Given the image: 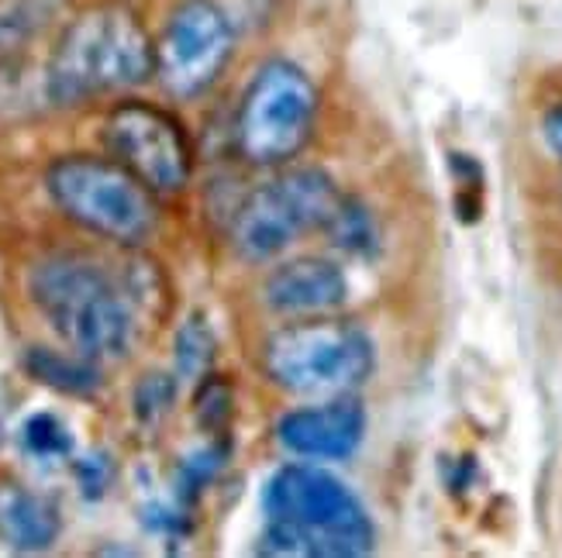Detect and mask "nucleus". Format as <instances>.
Instances as JSON below:
<instances>
[{
	"label": "nucleus",
	"mask_w": 562,
	"mask_h": 558,
	"mask_svg": "<svg viewBox=\"0 0 562 558\" xmlns=\"http://www.w3.org/2000/svg\"><path fill=\"white\" fill-rule=\"evenodd\" d=\"M108 156L153 193H180L193 176V145L180 121L145 101H121L104 117Z\"/></svg>",
	"instance_id": "obj_9"
},
{
	"label": "nucleus",
	"mask_w": 562,
	"mask_h": 558,
	"mask_svg": "<svg viewBox=\"0 0 562 558\" xmlns=\"http://www.w3.org/2000/svg\"><path fill=\"white\" fill-rule=\"evenodd\" d=\"M325 238H328V246L338 249V252H346V255H356V259H370L376 255V225H373V217L370 210H366L359 201H352L349 193H346V201H341L338 214L331 217V225L325 228Z\"/></svg>",
	"instance_id": "obj_17"
},
{
	"label": "nucleus",
	"mask_w": 562,
	"mask_h": 558,
	"mask_svg": "<svg viewBox=\"0 0 562 558\" xmlns=\"http://www.w3.org/2000/svg\"><path fill=\"white\" fill-rule=\"evenodd\" d=\"M24 373L35 383L48 386V390L66 394V397H93L101 390V366L77 352H56L45 345H32L24 352Z\"/></svg>",
	"instance_id": "obj_13"
},
{
	"label": "nucleus",
	"mask_w": 562,
	"mask_h": 558,
	"mask_svg": "<svg viewBox=\"0 0 562 558\" xmlns=\"http://www.w3.org/2000/svg\"><path fill=\"white\" fill-rule=\"evenodd\" d=\"M228 442H211L198 452H190L183 463L177 466V476H173V500L187 511H193V503L204 497V490L217 479V472L225 469L228 463Z\"/></svg>",
	"instance_id": "obj_16"
},
{
	"label": "nucleus",
	"mask_w": 562,
	"mask_h": 558,
	"mask_svg": "<svg viewBox=\"0 0 562 558\" xmlns=\"http://www.w3.org/2000/svg\"><path fill=\"white\" fill-rule=\"evenodd\" d=\"M452 173H456V214L462 217V221H476L480 207H483V173H480V166L470 156L452 152Z\"/></svg>",
	"instance_id": "obj_21"
},
{
	"label": "nucleus",
	"mask_w": 562,
	"mask_h": 558,
	"mask_svg": "<svg viewBox=\"0 0 562 558\" xmlns=\"http://www.w3.org/2000/svg\"><path fill=\"white\" fill-rule=\"evenodd\" d=\"M542 138L549 149L562 159V104H555L546 117H542Z\"/></svg>",
	"instance_id": "obj_23"
},
{
	"label": "nucleus",
	"mask_w": 562,
	"mask_h": 558,
	"mask_svg": "<svg viewBox=\"0 0 562 558\" xmlns=\"http://www.w3.org/2000/svg\"><path fill=\"white\" fill-rule=\"evenodd\" d=\"M235 53L232 18L214 0H180L156 38V77L177 101L207 93Z\"/></svg>",
	"instance_id": "obj_8"
},
{
	"label": "nucleus",
	"mask_w": 562,
	"mask_h": 558,
	"mask_svg": "<svg viewBox=\"0 0 562 558\" xmlns=\"http://www.w3.org/2000/svg\"><path fill=\"white\" fill-rule=\"evenodd\" d=\"M193 410H198V424L204 431H211V434L225 431L232 421V386L207 373L201 390H198V403H193Z\"/></svg>",
	"instance_id": "obj_20"
},
{
	"label": "nucleus",
	"mask_w": 562,
	"mask_h": 558,
	"mask_svg": "<svg viewBox=\"0 0 562 558\" xmlns=\"http://www.w3.org/2000/svg\"><path fill=\"white\" fill-rule=\"evenodd\" d=\"M262 300L280 318H322L349 304V280L341 265L322 255L277 262L262 283Z\"/></svg>",
	"instance_id": "obj_11"
},
{
	"label": "nucleus",
	"mask_w": 562,
	"mask_h": 558,
	"mask_svg": "<svg viewBox=\"0 0 562 558\" xmlns=\"http://www.w3.org/2000/svg\"><path fill=\"white\" fill-rule=\"evenodd\" d=\"M214 362V334L204 314H190V318L180 324L177 342H173V366L177 376L187 383H198L211 373Z\"/></svg>",
	"instance_id": "obj_18"
},
{
	"label": "nucleus",
	"mask_w": 562,
	"mask_h": 558,
	"mask_svg": "<svg viewBox=\"0 0 562 558\" xmlns=\"http://www.w3.org/2000/svg\"><path fill=\"white\" fill-rule=\"evenodd\" d=\"M156 77V42L128 4H93L69 18L45 62L48 104L80 107Z\"/></svg>",
	"instance_id": "obj_3"
},
{
	"label": "nucleus",
	"mask_w": 562,
	"mask_h": 558,
	"mask_svg": "<svg viewBox=\"0 0 562 558\" xmlns=\"http://www.w3.org/2000/svg\"><path fill=\"white\" fill-rule=\"evenodd\" d=\"M262 555L362 558L376 548V524L362 500L317 463L280 466L262 490Z\"/></svg>",
	"instance_id": "obj_2"
},
{
	"label": "nucleus",
	"mask_w": 562,
	"mask_h": 558,
	"mask_svg": "<svg viewBox=\"0 0 562 558\" xmlns=\"http://www.w3.org/2000/svg\"><path fill=\"white\" fill-rule=\"evenodd\" d=\"M72 476H77V487H80V493L87 500H101L111 490L114 463H111V455L93 452V455H83V458L72 463Z\"/></svg>",
	"instance_id": "obj_22"
},
{
	"label": "nucleus",
	"mask_w": 562,
	"mask_h": 558,
	"mask_svg": "<svg viewBox=\"0 0 562 558\" xmlns=\"http://www.w3.org/2000/svg\"><path fill=\"white\" fill-rule=\"evenodd\" d=\"M18 442H21V452L42 466L66 463V458H72V452H77L69 424L59 414H53V410H38V414L24 421L18 431Z\"/></svg>",
	"instance_id": "obj_15"
},
{
	"label": "nucleus",
	"mask_w": 562,
	"mask_h": 558,
	"mask_svg": "<svg viewBox=\"0 0 562 558\" xmlns=\"http://www.w3.org/2000/svg\"><path fill=\"white\" fill-rule=\"evenodd\" d=\"M366 439V407L356 394L293 407L277 424V442L304 463H346Z\"/></svg>",
	"instance_id": "obj_10"
},
{
	"label": "nucleus",
	"mask_w": 562,
	"mask_h": 558,
	"mask_svg": "<svg viewBox=\"0 0 562 558\" xmlns=\"http://www.w3.org/2000/svg\"><path fill=\"white\" fill-rule=\"evenodd\" d=\"M262 373L293 397H346L376 373V345L359 324L331 314L293 318L262 342Z\"/></svg>",
	"instance_id": "obj_5"
},
{
	"label": "nucleus",
	"mask_w": 562,
	"mask_h": 558,
	"mask_svg": "<svg viewBox=\"0 0 562 558\" xmlns=\"http://www.w3.org/2000/svg\"><path fill=\"white\" fill-rule=\"evenodd\" d=\"M69 0H0V59L29 48Z\"/></svg>",
	"instance_id": "obj_14"
},
{
	"label": "nucleus",
	"mask_w": 562,
	"mask_h": 558,
	"mask_svg": "<svg viewBox=\"0 0 562 558\" xmlns=\"http://www.w3.org/2000/svg\"><path fill=\"white\" fill-rule=\"evenodd\" d=\"M322 96L307 72L290 59L262 62L238 101L235 145L252 166H290L314 138Z\"/></svg>",
	"instance_id": "obj_6"
},
{
	"label": "nucleus",
	"mask_w": 562,
	"mask_h": 558,
	"mask_svg": "<svg viewBox=\"0 0 562 558\" xmlns=\"http://www.w3.org/2000/svg\"><path fill=\"white\" fill-rule=\"evenodd\" d=\"M162 280L153 262H104L90 252H53L29 270V300L59 342L97 366L125 362L156 318Z\"/></svg>",
	"instance_id": "obj_1"
},
{
	"label": "nucleus",
	"mask_w": 562,
	"mask_h": 558,
	"mask_svg": "<svg viewBox=\"0 0 562 558\" xmlns=\"http://www.w3.org/2000/svg\"><path fill=\"white\" fill-rule=\"evenodd\" d=\"M63 535L59 506L18 479H0V545L11 551H45Z\"/></svg>",
	"instance_id": "obj_12"
},
{
	"label": "nucleus",
	"mask_w": 562,
	"mask_h": 558,
	"mask_svg": "<svg viewBox=\"0 0 562 558\" xmlns=\"http://www.w3.org/2000/svg\"><path fill=\"white\" fill-rule=\"evenodd\" d=\"M346 193L322 169H286L259 183L232 217V246L246 262H270L311 231L331 225Z\"/></svg>",
	"instance_id": "obj_7"
},
{
	"label": "nucleus",
	"mask_w": 562,
	"mask_h": 558,
	"mask_svg": "<svg viewBox=\"0 0 562 558\" xmlns=\"http://www.w3.org/2000/svg\"><path fill=\"white\" fill-rule=\"evenodd\" d=\"M45 193L66 221L121 249L145 246L159 228V193L111 156L69 152L53 159Z\"/></svg>",
	"instance_id": "obj_4"
},
{
	"label": "nucleus",
	"mask_w": 562,
	"mask_h": 558,
	"mask_svg": "<svg viewBox=\"0 0 562 558\" xmlns=\"http://www.w3.org/2000/svg\"><path fill=\"white\" fill-rule=\"evenodd\" d=\"M0 434H4V410H0Z\"/></svg>",
	"instance_id": "obj_24"
},
{
	"label": "nucleus",
	"mask_w": 562,
	"mask_h": 558,
	"mask_svg": "<svg viewBox=\"0 0 562 558\" xmlns=\"http://www.w3.org/2000/svg\"><path fill=\"white\" fill-rule=\"evenodd\" d=\"M177 376L169 373H145L135 386V397H132V407H135V418L138 424L145 428H159L162 418L173 410L177 403Z\"/></svg>",
	"instance_id": "obj_19"
}]
</instances>
